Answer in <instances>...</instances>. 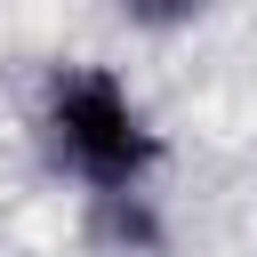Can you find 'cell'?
<instances>
[{
    "mask_svg": "<svg viewBox=\"0 0 257 257\" xmlns=\"http://www.w3.org/2000/svg\"><path fill=\"white\" fill-rule=\"evenodd\" d=\"M40 145L88 193H145L161 169V128L137 112L112 64H56L40 80Z\"/></svg>",
    "mask_w": 257,
    "mask_h": 257,
    "instance_id": "cell-1",
    "label": "cell"
},
{
    "mask_svg": "<svg viewBox=\"0 0 257 257\" xmlns=\"http://www.w3.org/2000/svg\"><path fill=\"white\" fill-rule=\"evenodd\" d=\"M88 241L104 257H161L169 225H161L153 193H88Z\"/></svg>",
    "mask_w": 257,
    "mask_h": 257,
    "instance_id": "cell-2",
    "label": "cell"
}]
</instances>
